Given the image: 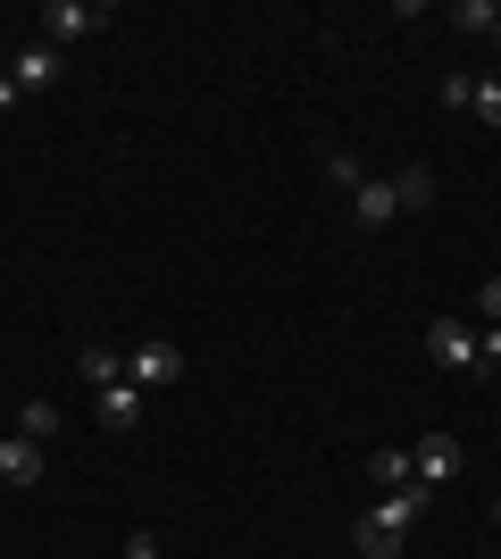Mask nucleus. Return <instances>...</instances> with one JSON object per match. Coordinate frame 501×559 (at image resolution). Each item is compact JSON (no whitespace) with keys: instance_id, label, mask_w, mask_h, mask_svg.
<instances>
[{"instance_id":"f257e3e1","label":"nucleus","mask_w":501,"mask_h":559,"mask_svg":"<svg viewBox=\"0 0 501 559\" xmlns=\"http://www.w3.org/2000/svg\"><path fill=\"white\" fill-rule=\"evenodd\" d=\"M427 501L434 492L427 485H402V492H384L377 510L351 526V543H359V559H402V543H409V526L427 518Z\"/></svg>"},{"instance_id":"f03ea898","label":"nucleus","mask_w":501,"mask_h":559,"mask_svg":"<svg viewBox=\"0 0 501 559\" xmlns=\"http://www.w3.org/2000/svg\"><path fill=\"white\" fill-rule=\"evenodd\" d=\"M100 25H118V9H100V0H50L43 9V43L68 50V43H93Z\"/></svg>"},{"instance_id":"7ed1b4c3","label":"nucleus","mask_w":501,"mask_h":559,"mask_svg":"<svg viewBox=\"0 0 501 559\" xmlns=\"http://www.w3.org/2000/svg\"><path fill=\"white\" fill-rule=\"evenodd\" d=\"M126 376H134L143 393H159V384L184 376V350H176V343H134V350H126Z\"/></svg>"},{"instance_id":"20e7f679","label":"nucleus","mask_w":501,"mask_h":559,"mask_svg":"<svg viewBox=\"0 0 501 559\" xmlns=\"http://www.w3.org/2000/svg\"><path fill=\"white\" fill-rule=\"evenodd\" d=\"M427 350L443 359V368H460V376H485V359H477V334L460 326V318H434V326H427Z\"/></svg>"},{"instance_id":"39448f33","label":"nucleus","mask_w":501,"mask_h":559,"mask_svg":"<svg viewBox=\"0 0 501 559\" xmlns=\"http://www.w3.org/2000/svg\"><path fill=\"white\" fill-rule=\"evenodd\" d=\"M409 467H418V485H427V492H443L460 476V443H452V435H418V443H409Z\"/></svg>"},{"instance_id":"423d86ee","label":"nucleus","mask_w":501,"mask_h":559,"mask_svg":"<svg viewBox=\"0 0 501 559\" xmlns=\"http://www.w3.org/2000/svg\"><path fill=\"white\" fill-rule=\"evenodd\" d=\"M43 451L50 443H25V435H9V426H0V476H9V485H43Z\"/></svg>"},{"instance_id":"0eeeda50","label":"nucleus","mask_w":501,"mask_h":559,"mask_svg":"<svg viewBox=\"0 0 501 559\" xmlns=\"http://www.w3.org/2000/svg\"><path fill=\"white\" fill-rule=\"evenodd\" d=\"M100 401V426H118V435H134V426H143V384H134V376H118V384H109V393H93Z\"/></svg>"},{"instance_id":"6e6552de","label":"nucleus","mask_w":501,"mask_h":559,"mask_svg":"<svg viewBox=\"0 0 501 559\" xmlns=\"http://www.w3.org/2000/svg\"><path fill=\"white\" fill-rule=\"evenodd\" d=\"M351 217H359V226H393V217H402V201H393V176H384V185L368 176V185L351 192Z\"/></svg>"},{"instance_id":"1a4fd4ad","label":"nucleus","mask_w":501,"mask_h":559,"mask_svg":"<svg viewBox=\"0 0 501 559\" xmlns=\"http://www.w3.org/2000/svg\"><path fill=\"white\" fill-rule=\"evenodd\" d=\"M9 75H17V93H50V84H59V50H50V43L17 50V68H9Z\"/></svg>"},{"instance_id":"9d476101","label":"nucleus","mask_w":501,"mask_h":559,"mask_svg":"<svg viewBox=\"0 0 501 559\" xmlns=\"http://www.w3.org/2000/svg\"><path fill=\"white\" fill-rule=\"evenodd\" d=\"M75 376H84L93 393H109V384L126 376V359H118V350H100V343H84V350H75Z\"/></svg>"},{"instance_id":"9b49d317","label":"nucleus","mask_w":501,"mask_h":559,"mask_svg":"<svg viewBox=\"0 0 501 559\" xmlns=\"http://www.w3.org/2000/svg\"><path fill=\"white\" fill-rule=\"evenodd\" d=\"M368 476H377L384 492H402V485H418V467H409V451H402V443H384L377 460H368Z\"/></svg>"},{"instance_id":"f8f14e48","label":"nucleus","mask_w":501,"mask_h":559,"mask_svg":"<svg viewBox=\"0 0 501 559\" xmlns=\"http://www.w3.org/2000/svg\"><path fill=\"white\" fill-rule=\"evenodd\" d=\"M393 201H402V210H434V167H402V176H393Z\"/></svg>"},{"instance_id":"ddd939ff","label":"nucleus","mask_w":501,"mask_h":559,"mask_svg":"<svg viewBox=\"0 0 501 559\" xmlns=\"http://www.w3.org/2000/svg\"><path fill=\"white\" fill-rule=\"evenodd\" d=\"M17 435H25V443H50V435H59V409H50V401H25V409H17Z\"/></svg>"},{"instance_id":"4468645a","label":"nucleus","mask_w":501,"mask_h":559,"mask_svg":"<svg viewBox=\"0 0 501 559\" xmlns=\"http://www.w3.org/2000/svg\"><path fill=\"white\" fill-rule=\"evenodd\" d=\"M468 117L501 134V75H477V100H468Z\"/></svg>"},{"instance_id":"2eb2a0df","label":"nucleus","mask_w":501,"mask_h":559,"mask_svg":"<svg viewBox=\"0 0 501 559\" xmlns=\"http://www.w3.org/2000/svg\"><path fill=\"white\" fill-rule=\"evenodd\" d=\"M452 25H460V34H493V25H501V9H493V0H460V9H452Z\"/></svg>"},{"instance_id":"dca6fc26","label":"nucleus","mask_w":501,"mask_h":559,"mask_svg":"<svg viewBox=\"0 0 501 559\" xmlns=\"http://www.w3.org/2000/svg\"><path fill=\"white\" fill-rule=\"evenodd\" d=\"M326 176H334V185H343V192H359V185H368V176H359V159H351V151H326Z\"/></svg>"},{"instance_id":"f3484780","label":"nucleus","mask_w":501,"mask_h":559,"mask_svg":"<svg viewBox=\"0 0 501 559\" xmlns=\"http://www.w3.org/2000/svg\"><path fill=\"white\" fill-rule=\"evenodd\" d=\"M477 318H485V326H501V276L477 284Z\"/></svg>"},{"instance_id":"a211bd4d","label":"nucleus","mask_w":501,"mask_h":559,"mask_svg":"<svg viewBox=\"0 0 501 559\" xmlns=\"http://www.w3.org/2000/svg\"><path fill=\"white\" fill-rule=\"evenodd\" d=\"M477 359H485V376L501 368V326H485V334H477Z\"/></svg>"},{"instance_id":"6ab92c4d","label":"nucleus","mask_w":501,"mask_h":559,"mask_svg":"<svg viewBox=\"0 0 501 559\" xmlns=\"http://www.w3.org/2000/svg\"><path fill=\"white\" fill-rule=\"evenodd\" d=\"M126 559H159V543H151L143 526H134V535H126Z\"/></svg>"},{"instance_id":"aec40b11","label":"nucleus","mask_w":501,"mask_h":559,"mask_svg":"<svg viewBox=\"0 0 501 559\" xmlns=\"http://www.w3.org/2000/svg\"><path fill=\"white\" fill-rule=\"evenodd\" d=\"M17 100H25V93H17V75H0V109H17Z\"/></svg>"},{"instance_id":"412c9836","label":"nucleus","mask_w":501,"mask_h":559,"mask_svg":"<svg viewBox=\"0 0 501 559\" xmlns=\"http://www.w3.org/2000/svg\"><path fill=\"white\" fill-rule=\"evenodd\" d=\"M493 526H501V501H493Z\"/></svg>"},{"instance_id":"4be33fe9","label":"nucleus","mask_w":501,"mask_h":559,"mask_svg":"<svg viewBox=\"0 0 501 559\" xmlns=\"http://www.w3.org/2000/svg\"><path fill=\"white\" fill-rule=\"evenodd\" d=\"M493 43H501V25H493Z\"/></svg>"}]
</instances>
